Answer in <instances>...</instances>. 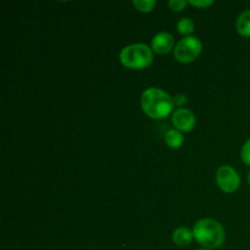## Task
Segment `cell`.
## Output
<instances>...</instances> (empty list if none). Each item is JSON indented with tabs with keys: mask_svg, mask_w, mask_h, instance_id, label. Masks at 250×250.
<instances>
[{
	"mask_svg": "<svg viewBox=\"0 0 250 250\" xmlns=\"http://www.w3.org/2000/svg\"><path fill=\"white\" fill-rule=\"evenodd\" d=\"M141 106L146 116L154 120H161L172 112L175 102L173 97H171L165 90L151 87L144 90L142 94Z\"/></svg>",
	"mask_w": 250,
	"mask_h": 250,
	"instance_id": "6da1fadb",
	"label": "cell"
},
{
	"mask_svg": "<svg viewBox=\"0 0 250 250\" xmlns=\"http://www.w3.org/2000/svg\"><path fill=\"white\" fill-rule=\"evenodd\" d=\"M193 236L204 249L210 250L220 248L226 239L222 225L212 219H202L195 222L193 226Z\"/></svg>",
	"mask_w": 250,
	"mask_h": 250,
	"instance_id": "7a4b0ae2",
	"label": "cell"
},
{
	"mask_svg": "<svg viewBox=\"0 0 250 250\" xmlns=\"http://www.w3.org/2000/svg\"><path fill=\"white\" fill-rule=\"evenodd\" d=\"M153 49L146 44L136 43L125 46L120 53V61L129 70H143L151 65L154 60Z\"/></svg>",
	"mask_w": 250,
	"mask_h": 250,
	"instance_id": "3957f363",
	"label": "cell"
},
{
	"mask_svg": "<svg viewBox=\"0 0 250 250\" xmlns=\"http://www.w3.org/2000/svg\"><path fill=\"white\" fill-rule=\"evenodd\" d=\"M203 50V43L198 37H185L176 44L173 49V56L182 63H189L200 55Z\"/></svg>",
	"mask_w": 250,
	"mask_h": 250,
	"instance_id": "277c9868",
	"label": "cell"
},
{
	"mask_svg": "<svg viewBox=\"0 0 250 250\" xmlns=\"http://www.w3.org/2000/svg\"><path fill=\"white\" fill-rule=\"evenodd\" d=\"M216 183L224 193H234L241 186V177L232 166H220L216 171Z\"/></svg>",
	"mask_w": 250,
	"mask_h": 250,
	"instance_id": "5b68a950",
	"label": "cell"
},
{
	"mask_svg": "<svg viewBox=\"0 0 250 250\" xmlns=\"http://www.w3.org/2000/svg\"><path fill=\"white\" fill-rule=\"evenodd\" d=\"M197 119L193 111L186 107L177 109L172 114V125L180 132H190L194 129Z\"/></svg>",
	"mask_w": 250,
	"mask_h": 250,
	"instance_id": "8992f818",
	"label": "cell"
},
{
	"mask_svg": "<svg viewBox=\"0 0 250 250\" xmlns=\"http://www.w3.org/2000/svg\"><path fill=\"white\" fill-rule=\"evenodd\" d=\"M151 49L159 55H165L175 49V38L168 32H159L151 39Z\"/></svg>",
	"mask_w": 250,
	"mask_h": 250,
	"instance_id": "52a82bcc",
	"label": "cell"
},
{
	"mask_svg": "<svg viewBox=\"0 0 250 250\" xmlns=\"http://www.w3.org/2000/svg\"><path fill=\"white\" fill-rule=\"evenodd\" d=\"M193 231H190L187 227H178L172 232V242L178 247H187L192 243Z\"/></svg>",
	"mask_w": 250,
	"mask_h": 250,
	"instance_id": "ba28073f",
	"label": "cell"
},
{
	"mask_svg": "<svg viewBox=\"0 0 250 250\" xmlns=\"http://www.w3.org/2000/svg\"><path fill=\"white\" fill-rule=\"evenodd\" d=\"M236 29L239 36L250 38V10H246L239 15L236 21Z\"/></svg>",
	"mask_w": 250,
	"mask_h": 250,
	"instance_id": "9c48e42d",
	"label": "cell"
},
{
	"mask_svg": "<svg viewBox=\"0 0 250 250\" xmlns=\"http://www.w3.org/2000/svg\"><path fill=\"white\" fill-rule=\"evenodd\" d=\"M165 143L171 149H178L185 143V137H183L182 132H180L178 129H170L165 134Z\"/></svg>",
	"mask_w": 250,
	"mask_h": 250,
	"instance_id": "30bf717a",
	"label": "cell"
},
{
	"mask_svg": "<svg viewBox=\"0 0 250 250\" xmlns=\"http://www.w3.org/2000/svg\"><path fill=\"white\" fill-rule=\"evenodd\" d=\"M194 21L189 17H182L177 22V31L178 33L183 34L185 37H190V34L194 31Z\"/></svg>",
	"mask_w": 250,
	"mask_h": 250,
	"instance_id": "8fae6325",
	"label": "cell"
},
{
	"mask_svg": "<svg viewBox=\"0 0 250 250\" xmlns=\"http://www.w3.org/2000/svg\"><path fill=\"white\" fill-rule=\"evenodd\" d=\"M133 6L138 10L139 12H151L154 10V7L156 6V1L155 0H134Z\"/></svg>",
	"mask_w": 250,
	"mask_h": 250,
	"instance_id": "7c38bea8",
	"label": "cell"
},
{
	"mask_svg": "<svg viewBox=\"0 0 250 250\" xmlns=\"http://www.w3.org/2000/svg\"><path fill=\"white\" fill-rule=\"evenodd\" d=\"M241 158L246 165L250 166V139L243 144L241 149Z\"/></svg>",
	"mask_w": 250,
	"mask_h": 250,
	"instance_id": "4fadbf2b",
	"label": "cell"
},
{
	"mask_svg": "<svg viewBox=\"0 0 250 250\" xmlns=\"http://www.w3.org/2000/svg\"><path fill=\"white\" fill-rule=\"evenodd\" d=\"M187 5L188 1H186V0H171V1H168V7L175 12L182 11Z\"/></svg>",
	"mask_w": 250,
	"mask_h": 250,
	"instance_id": "5bb4252c",
	"label": "cell"
},
{
	"mask_svg": "<svg viewBox=\"0 0 250 250\" xmlns=\"http://www.w3.org/2000/svg\"><path fill=\"white\" fill-rule=\"evenodd\" d=\"M188 4H190L194 7H198V9H207V7L211 6L214 1L212 0H189Z\"/></svg>",
	"mask_w": 250,
	"mask_h": 250,
	"instance_id": "9a60e30c",
	"label": "cell"
},
{
	"mask_svg": "<svg viewBox=\"0 0 250 250\" xmlns=\"http://www.w3.org/2000/svg\"><path fill=\"white\" fill-rule=\"evenodd\" d=\"M173 102H175L176 106H178L181 109V106L187 104L188 99H187V95L185 94H177L176 97H173Z\"/></svg>",
	"mask_w": 250,
	"mask_h": 250,
	"instance_id": "2e32d148",
	"label": "cell"
},
{
	"mask_svg": "<svg viewBox=\"0 0 250 250\" xmlns=\"http://www.w3.org/2000/svg\"><path fill=\"white\" fill-rule=\"evenodd\" d=\"M248 183H249V186H250V172H249V175H248Z\"/></svg>",
	"mask_w": 250,
	"mask_h": 250,
	"instance_id": "e0dca14e",
	"label": "cell"
},
{
	"mask_svg": "<svg viewBox=\"0 0 250 250\" xmlns=\"http://www.w3.org/2000/svg\"><path fill=\"white\" fill-rule=\"evenodd\" d=\"M199 250H210V249H199Z\"/></svg>",
	"mask_w": 250,
	"mask_h": 250,
	"instance_id": "ac0fdd59",
	"label": "cell"
}]
</instances>
